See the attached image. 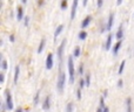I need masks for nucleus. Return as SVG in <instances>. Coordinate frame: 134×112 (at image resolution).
<instances>
[{
    "mask_svg": "<svg viewBox=\"0 0 134 112\" xmlns=\"http://www.w3.org/2000/svg\"><path fill=\"white\" fill-rule=\"evenodd\" d=\"M66 84V74L65 72H60L59 77H58V82H57V89L61 92V91L64 90V86Z\"/></svg>",
    "mask_w": 134,
    "mask_h": 112,
    "instance_id": "obj_1",
    "label": "nucleus"
},
{
    "mask_svg": "<svg viewBox=\"0 0 134 112\" xmlns=\"http://www.w3.org/2000/svg\"><path fill=\"white\" fill-rule=\"evenodd\" d=\"M68 72H70V82L71 83H74V64H73V59L72 56L68 57Z\"/></svg>",
    "mask_w": 134,
    "mask_h": 112,
    "instance_id": "obj_2",
    "label": "nucleus"
},
{
    "mask_svg": "<svg viewBox=\"0 0 134 112\" xmlns=\"http://www.w3.org/2000/svg\"><path fill=\"white\" fill-rule=\"evenodd\" d=\"M6 107L8 110L13 109V103H12V95L10 91H6Z\"/></svg>",
    "mask_w": 134,
    "mask_h": 112,
    "instance_id": "obj_3",
    "label": "nucleus"
},
{
    "mask_svg": "<svg viewBox=\"0 0 134 112\" xmlns=\"http://www.w3.org/2000/svg\"><path fill=\"white\" fill-rule=\"evenodd\" d=\"M52 67H53V55L49 53L46 59V69H52Z\"/></svg>",
    "mask_w": 134,
    "mask_h": 112,
    "instance_id": "obj_4",
    "label": "nucleus"
},
{
    "mask_svg": "<svg viewBox=\"0 0 134 112\" xmlns=\"http://www.w3.org/2000/svg\"><path fill=\"white\" fill-rule=\"evenodd\" d=\"M65 44H66V40H62V42L61 44L59 46V48H58V57H59V61L60 63H61V61H62V51H64V47Z\"/></svg>",
    "mask_w": 134,
    "mask_h": 112,
    "instance_id": "obj_5",
    "label": "nucleus"
},
{
    "mask_svg": "<svg viewBox=\"0 0 134 112\" xmlns=\"http://www.w3.org/2000/svg\"><path fill=\"white\" fill-rule=\"evenodd\" d=\"M76 7H78V0H74V1H73V4H72V11H71V19H72V20L75 18Z\"/></svg>",
    "mask_w": 134,
    "mask_h": 112,
    "instance_id": "obj_6",
    "label": "nucleus"
},
{
    "mask_svg": "<svg viewBox=\"0 0 134 112\" xmlns=\"http://www.w3.org/2000/svg\"><path fill=\"white\" fill-rule=\"evenodd\" d=\"M113 21H114V13H109V18H108V23H107V29L111 31L113 26Z\"/></svg>",
    "mask_w": 134,
    "mask_h": 112,
    "instance_id": "obj_7",
    "label": "nucleus"
},
{
    "mask_svg": "<svg viewBox=\"0 0 134 112\" xmlns=\"http://www.w3.org/2000/svg\"><path fill=\"white\" fill-rule=\"evenodd\" d=\"M22 16H24V8L19 6L16 8V19L18 20H22Z\"/></svg>",
    "mask_w": 134,
    "mask_h": 112,
    "instance_id": "obj_8",
    "label": "nucleus"
},
{
    "mask_svg": "<svg viewBox=\"0 0 134 112\" xmlns=\"http://www.w3.org/2000/svg\"><path fill=\"white\" fill-rule=\"evenodd\" d=\"M91 20H92V16H86L85 18V20L82 21V23H81V28H86V27L89 25V22H91Z\"/></svg>",
    "mask_w": 134,
    "mask_h": 112,
    "instance_id": "obj_9",
    "label": "nucleus"
},
{
    "mask_svg": "<svg viewBox=\"0 0 134 112\" xmlns=\"http://www.w3.org/2000/svg\"><path fill=\"white\" fill-rule=\"evenodd\" d=\"M112 37H113L112 34H109V35L107 36V41H106V44H105V49H106V50H108V49L111 48V44H112Z\"/></svg>",
    "mask_w": 134,
    "mask_h": 112,
    "instance_id": "obj_10",
    "label": "nucleus"
},
{
    "mask_svg": "<svg viewBox=\"0 0 134 112\" xmlns=\"http://www.w3.org/2000/svg\"><path fill=\"white\" fill-rule=\"evenodd\" d=\"M117 39H118L119 41H121V39L123 37V29H122V26H120L119 27V29H118V32H117Z\"/></svg>",
    "mask_w": 134,
    "mask_h": 112,
    "instance_id": "obj_11",
    "label": "nucleus"
},
{
    "mask_svg": "<svg viewBox=\"0 0 134 112\" xmlns=\"http://www.w3.org/2000/svg\"><path fill=\"white\" fill-rule=\"evenodd\" d=\"M62 29H64V26L62 25H59V26L57 27V29H55V32H54V37L57 39V36H59V34L62 32Z\"/></svg>",
    "mask_w": 134,
    "mask_h": 112,
    "instance_id": "obj_12",
    "label": "nucleus"
},
{
    "mask_svg": "<svg viewBox=\"0 0 134 112\" xmlns=\"http://www.w3.org/2000/svg\"><path fill=\"white\" fill-rule=\"evenodd\" d=\"M43 109L44 110H48L49 109V96H47L44 101V105H43Z\"/></svg>",
    "mask_w": 134,
    "mask_h": 112,
    "instance_id": "obj_13",
    "label": "nucleus"
},
{
    "mask_svg": "<svg viewBox=\"0 0 134 112\" xmlns=\"http://www.w3.org/2000/svg\"><path fill=\"white\" fill-rule=\"evenodd\" d=\"M120 47H121V41H118V42L114 44V47H113V54H118Z\"/></svg>",
    "mask_w": 134,
    "mask_h": 112,
    "instance_id": "obj_14",
    "label": "nucleus"
},
{
    "mask_svg": "<svg viewBox=\"0 0 134 112\" xmlns=\"http://www.w3.org/2000/svg\"><path fill=\"white\" fill-rule=\"evenodd\" d=\"M45 43H46V40H45V39H43V40H41V42H40L39 48H38V53H39V54H40L44 50V48H45Z\"/></svg>",
    "mask_w": 134,
    "mask_h": 112,
    "instance_id": "obj_15",
    "label": "nucleus"
},
{
    "mask_svg": "<svg viewBox=\"0 0 134 112\" xmlns=\"http://www.w3.org/2000/svg\"><path fill=\"white\" fill-rule=\"evenodd\" d=\"M19 72H20V69H19V67H15V71H14V83H16V82H18Z\"/></svg>",
    "mask_w": 134,
    "mask_h": 112,
    "instance_id": "obj_16",
    "label": "nucleus"
},
{
    "mask_svg": "<svg viewBox=\"0 0 134 112\" xmlns=\"http://www.w3.org/2000/svg\"><path fill=\"white\" fill-rule=\"evenodd\" d=\"M86 37H87V33H86L85 31H81V32L79 33V39H80V40H85Z\"/></svg>",
    "mask_w": 134,
    "mask_h": 112,
    "instance_id": "obj_17",
    "label": "nucleus"
},
{
    "mask_svg": "<svg viewBox=\"0 0 134 112\" xmlns=\"http://www.w3.org/2000/svg\"><path fill=\"white\" fill-rule=\"evenodd\" d=\"M126 105H127V112H132V109H131V98H127L126 99Z\"/></svg>",
    "mask_w": 134,
    "mask_h": 112,
    "instance_id": "obj_18",
    "label": "nucleus"
},
{
    "mask_svg": "<svg viewBox=\"0 0 134 112\" xmlns=\"http://www.w3.org/2000/svg\"><path fill=\"white\" fill-rule=\"evenodd\" d=\"M125 63H126V62H125V61H122V62H121V64H120V67H119V75H121L122 74V71H123V68H125Z\"/></svg>",
    "mask_w": 134,
    "mask_h": 112,
    "instance_id": "obj_19",
    "label": "nucleus"
},
{
    "mask_svg": "<svg viewBox=\"0 0 134 112\" xmlns=\"http://www.w3.org/2000/svg\"><path fill=\"white\" fill-rule=\"evenodd\" d=\"M73 55H74L75 57H78L80 55V47H75L74 51H73Z\"/></svg>",
    "mask_w": 134,
    "mask_h": 112,
    "instance_id": "obj_20",
    "label": "nucleus"
},
{
    "mask_svg": "<svg viewBox=\"0 0 134 112\" xmlns=\"http://www.w3.org/2000/svg\"><path fill=\"white\" fill-rule=\"evenodd\" d=\"M73 111V104L72 103H68L67 104V107H66V112H72Z\"/></svg>",
    "mask_w": 134,
    "mask_h": 112,
    "instance_id": "obj_21",
    "label": "nucleus"
},
{
    "mask_svg": "<svg viewBox=\"0 0 134 112\" xmlns=\"http://www.w3.org/2000/svg\"><path fill=\"white\" fill-rule=\"evenodd\" d=\"M1 68H2V70L7 69V61H6V60H2V61H1Z\"/></svg>",
    "mask_w": 134,
    "mask_h": 112,
    "instance_id": "obj_22",
    "label": "nucleus"
},
{
    "mask_svg": "<svg viewBox=\"0 0 134 112\" xmlns=\"http://www.w3.org/2000/svg\"><path fill=\"white\" fill-rule=\"evenodd\" d=\"M91 85V76L89 75H86V86Z\"/></svg>",
    "mask_w": 134,
    "mask_h": 112,
    "instance_id": "obj_23",
    "label": "nucleus"
},
{
    "mask_svg": "<svg viewBox=\"0 0 134 112\" xmlns=\"http://www.w3.org/2000/svg\"><path fill=\"white\" fill-rule=\"evenodd\" d=\"M39 97H40V95H39V92H37V93H35V97H34V105H38V103H39Z\"/></svg>",
    "mask_w": 134,
    "mask_h": 112,
    "instance_id": "obj_24",
    "label": "nucleus"
},
{
    "mask_svg": "<svg viewBox=\"0 0 134 112\" xmlns=\"http://www.w3.org/2000/svg\"><path fill=\"white\" fill-rule=\"evenodd\" d=\"M100 107H101V109H105V99H104V97H101V98H100Z\"/></svg>",
    "mask_w": 134,
    "mask_h": 112,
    "instance_id": "obj_25",
    "label": "nucleus"
},
{
    "mask_svg": "<svg viewBox=\"0 0 134 112\" xmlns=\"http://www.w3.org/2000/svg\"><path fill=\"white\" fill-rule=\"evenodd\" d=\"M79 74H80V75H84V64H82V63L79 65Z\"/></svg>",
    "mask_w": 134,
    "mask_h": 112,
    "instance_id": "obj_26",
    "label": "nucleus"
},
{
    "mask_svg": "<svg viewBox=\"0 0 134 112\" xmlns=\"http://www.w3.org/2000/svg\"><path fill=\"white\" fill-rule=\"evenodd\" d=\"M66 7H67V1H66V0H62V1H61V8L65 10Z\"/></svg>",
    "mask_w": 134,
    "mask_h": 112,
    "instance_id": "obj_27",
    "label": "nucleus"
},
{
    "mask_svg": "<svg viewBox=\"0 0 134 112\" xmlns=\"http://www.w3.org/2000/svg\"><path fill=\"white\" fill-rule=\"evenodd\" d=\"M85 85H86V84H85V81L81 78V80H80V89H82V88H84Z\"/></svg>",
    "mask_w": 134,
    "mask_h": 112,
    "instance_id": "obj_28",
    "label": "nucleus"
},
{
    "mask_svg": "<svg viewBox=\"0 0 134 112\" xmlns=\"http://www.w3.org/2000/svg\"><path fill=\"white\" fill-rule=\"evenodd\" d=\"M76 96H78V99H80V98H81V90H80V89L76 91Z\"/></svg>",
    "mask_w": 134,
    "mask_h": 112,
    "instance_id": "obj_29",
    "label": "nucleus"
},
{
    "mask_svg": "<svg viewBox=\"0 0 134 112\" xmlns=\"http://www.w3.org/2000/svg\"><path fill=\"white\" fill-rule=\"evenodd\" d=\"M123 85V82H122V80H119L118 81V86L119 88H121V86Z\"/></svg>",
    "mask_w": 134,
    "mask_h": 112,
    "instance_id": "obj_30",
    "label": "nucleus"
},
{
    "mask_svg": "<svg viewBox=\"0 0 134 112\" xmlns=\"http://www.w3.org/2000/svg\"><path fill=\"white\" fill-rule=\"evenodd\" d=\"M24 19H25V26H27V25H28V22H30V18L26 16V18H24Z\"/></svg>",
    "mask_w": 134,
    "mask_h": 112,
    "instance_id": "obj_31",
    "label": "nucleus"
},
{
    "mask_svg": "<svg viewBox=\"0 0 134 112\" xmlns=\"http://www.w3.org/2000/svg\"><path fill=\"white\" fill-rule=\"evenodd\" d=\"M0 81H1V83H4V81H5V76H4V74H0Z\"/></svg>",
    "mask_w": 134,
    "mask_h": 112,
    "instance_id": "obj_32",
    "label": "nucleus"
},
{
    "mask_svg": "<svg viewBox=\"0 0 134 112\" xmlns=\"http://www.w3.org/2000/svg\"><path fill=\"white\" fill-rule=\"evenodd\" d=\"M102 6V0H99L98 1V7H101Z\"/></svg>",
    "mask_w": 134,
    "mask_h": 112,
    "instance_id": "obj_33",
    "label": "nucleus"
},
{
    "mask_svg": "<svg viewBox=\"0 0 134 112\" xmlns=\"http://www.w3.org/2000/svg\"><path fill=\"white\" fill-rule=\"evenodd\" d=\"M10 40H11L12 42H14V40H15V39H14V35H11V36H10Z\"/></svg>",
    "mask_w": 134,
    "mask_h": 112,
    "instance_id": "obj_34",
    "label": "nucleus"
},
{
    "mask_svg": "<svg viewBox=\"0 0 134 112\" xmlns=\"http://www.w3.org/2000/svg\"><path fill=\"white\" fill-rule=\"evenodd\" d=\"M104 112H109V109H108V107L106 106L105 109H104Z\"/></svg>",
    "mask_w": 134,
    "mask_h": 112,
    "instance_id": "obj_35",
    "label": "nucleus"
},
{
    "mask_svg": "<svg viewBox=\"0 0 134 112\" xmlns=\"http://www.w3.org/2000/svg\"><path fill=\"white\" fill-rule=\"evenodd\" d=\"M97 112H104V109H101V107H99L97 110Z\"/></svg>",
    "mask_w": 134,
    "mask_h": 112,
    "instance_id": "obj_36",
    "label": "nucleus"
},
{
    "mask_svg": "<svg viewBox=\"0 0 134 112\" xmlns=\"http://www.w3.org/2000/svg\"><path fill=\"white\" fill-rule=\"evenodd\" d=\"M15 112H22V110H21V109H18V110H16Z\"/></svg>",
    "mask_w": 134,
    "mask_h": 112,
    "instance_id": "obj_37",
    "label": "nucleus"
}]
</instances>
